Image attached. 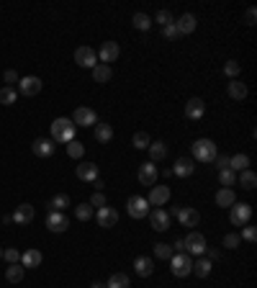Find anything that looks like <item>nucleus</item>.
<instances>
[{"instance_id":"nucleus-14","label":"nucleus","mask_w":257,"mask_h":288,"mask_svg":"<svg viewBox=\"0 0 257 288\" xmlns=\"http://www.w3.org/2000/svg\"><path fill=\"white\" fill-rule=\"evenodd\" d=\"M147 216H149L152 229H157V232H167V229H170V214H167V211L154 209V211H149Z\"/></svg>"},{"instance_id":"nucleus-48","label":"nucleus","mask_w":257,"mask_h":288,"mask_svg":"<svg viewBox=\"0 0 257 288\" xmlns=\"http://www.w3.org/2000/svg\"><path fill=\"white\" fill-rule=\"evenodd\" d=\"M90 206H98V209H103V206H106V196H103L101 190H95L93 198H90Z\"/></svg>"},{"instance_id":"nucleus-20","label":"nucleus","mask_w":257,"mask_h":288,"mask_svg":"<svg viewBox=\"0 0 257 288\" xmlns=\"http://www.w3.org/2000/svg\"><path fill=\"white\" fill-rule=\"evenodd\" d=\"M196 26H198V21H196V16H193V13H183V16L175 21L178 34H193V31H196Z\"/></svg>"},{"instance_id":"nucleus-55","label":"nucleus","mask_w":257,"mask_h":288,"mask_svg":"<svg viewBox=\"0 0 257 288\" xmlns=\"http://www.w3.org/2000/svg\"><path fill=\"white\" fill-rule=\"evenodd\" d=\"M90 288H106V283H98V280H95V283H93Z\"/></svg>"},{"instance_id":"nucleus-27","label":"nucleus","mask_w":257,"mask_h":288,"mask_svg":"<svg viewBox=\"0 0 257 288\" xmlns=\"http://www.w3.org/2000/svg\"><path fill=\"white\" fill-rule=\"evenodd\" d=\"M95 139H98V142H103V144L113 139V129H111V123H103V121H98V123H95Z\"/></svg>"},{"instance_id":"nucleus-53","label":"nucleus","mask_w":257,"mask_h":288,"mask_svg":"<svg viewBox=\"0 0 257 288\" xmlns=\"http://www.w3.org/2000/svg\"><path fill=\"white\" fill-rule=\"evenodd\" d=\"M213 162L219 165V170H227V168H229V157H224V154H221V157H216Z\"/></svg>"},{"instance_id":"nucleus-25","label":"nucleus","mask_w":257,"mask_h":288,"mask_svg":"<svg viewBox=\"0 0 257 288\" xmlns=\"http://www.w3.org/2000/svg\"><path fill=\"white\" fill-rule=\"evenodd\" d=\"M216 203L221 206V209H229V206H234V203H237L234 190H232V188H221V190L216 193Z\"/></svg>"},{"instance_id":"nucleus-1","label":"nucleus","mask_w":257,"mask_h":288,"mask_svg":"<svg viewBox=\"0 0 257 288\" xmlns=\"http://www.w3.org/2000/svg\"><path fill=\"white\" fill-rule=\"evenodd\" d=\"M75 139V123H72V118H65V116H59V118H54L52 121V142L57 144V142H72Z\"/></svg>"},{"instance_id":"nucleus-18","label":"nucleus","mask_w":257,"mask_h":288,"mask_svg":"<svg viewBox=\"0 0 257 288\" xmlns=\"http://www.w3.org/2000/svg\"><path fill=\"white\" fill-rule=\"evenodd\" d=\"M77 178L85 180V183H95L98 180V165H93V162L77 165Z\"/></svg>"},{"instance_id":"nucleus-33","label":"nucleus","mask_w":257,"mask_h":288,"mask_svg":"<svg viewBox=\"0 0 257 288\" xmlns=\"http://www.w3.org/2000/svg\"><path fill=\"white\" fill-rule=\"evenodd\" d=\"M75 216H77L80 221H90V219H93V206H90V203L75 206Z\"/></svg>"},{"instance_id":"nucleus-15","label":"nucleus","mask_w":257,"mask_h":288,"mask_svg":"<svg viewBox=\"0 0 257 288\" xmlns=\"http://www.w3.org/2000/svg\"><path fill=\"white\" fill-rule=\"evenodd\" d=\"M118 224V211L111 209V206H103V209H98V227L103 229H111Z\"/></svg>"},{"instance_id":"nucleus-13","label":"nucleus","mask_w":257,"mask_h":288,"mask_svg":"<svg viewBox=\"0 0 257 288\" xmlns=\"http://www.w3.org/2000/svg\"><path fill=\"white\" fill-rule=\"evenodd\" d=\"M170 201V188L167 185H152V190H149V198H147V203L149 206H165Z\"/></svg>"},{"instance_id":"nucleus-5","label":"nucleus","mask_w":257,"mask_h":288,"mask_svg":"<svg viewBox=\"0 0 257 288\" xmlns=\"http://www.w3.org/2000/svg\"><path fill=\"white\" fill-rule=\"evenodd\" d=\"M126 211H128V216H132V219H144L149 214V203L142 196H132V198L126 201Z\"/></svg>"},{"instance_id":"nucleus-23","label":"nucleus","mask_w":257,"mask_h":288,"mask_svg":"<svg viewBox=\"0 0 257 288\" xmlns=\"http://www.w3.org/2000/svg\"><path fill=\"white\" fill-rule=\"evenodd\" d=\"M203 113H206V106H203L201 98H190V101L185 103V116H188V118L196 121V118H201Z\"/></svg>"},{"instance_id":"nucleus-43","label":"nucleus","mask_w":257,"mask_h":288,"mask_svg":"<svg viewBox=\"0 0 257 288\" xmlns=\"http://www.w3.org/2000/svg\"><path fill=\"white\" fill-rule=\"evenodd\" d=\"M219 180H221L224 185H234V183H237V173L229 170V168H227V170H219Z\"/></svg>"},{"instance_id":"nucleus-29","label":"nucleus","mask_w":257,"mask_h":288,"mask_svg":"<svg viewBox=\"0 0 257 288\" xmlns=\"http://www.w3.org/2000/svg\"><path fill=\"white\" fill-rule=\"evenodd\" d=\"M211 268H213L211 260H208V258H201L198 263H193V270H190V273H196L198 278H208V275H211Z\"/></svg>"},{"instance_id":"nucleus-16","label":"nucleus","mask_w":257,"mask_h":288,"mask_svg":"<svg viewBox=\"0 0 257 288\" xmlns=\"http://www.w3.org/2000/svg\"><path fill=\"white\" fill-rule=\"evenodd\" d=\"M34 216H36V211H34V206L31 203H21V206H16V211H13V221L16 224H31L34 221Z\"/></svg>"},{"instance_id":"nucleus-54","label":"nucleus","mask_w":257,"mask_h":288,"mask_svg":"<svg viewBox=\"0 0 257 288\" xmlns=\"http://www.w3.org/2000/svg\"><path fill=\"white\" fill-rule=\"evenodd\" d=\"M173 252H185V244H183V239H178V242L173 244Z\"/></svg>"},{"instance_id":"nucleus-11","label":"nucleus","mask_w":257,"mask_h":288,"mask_svg":"<svg viewBox=\"0 0 257 288\" xmlns=\"http://www.w3.org/2000/svg\"><path fill=\"white\" fill-rule=\"evenodd\" d=\"M39 90H41V80H39V77L28 75V77L18 80V93H21V95H28V98H34Z\"/></svg>"},{"instance_id":"nucleus-40","label":"nucleus","mask_w":257,"mask_h":288,"mask_svg":"<svg viewBox=\"0 0 257 288\" xmlns=\"http://www.w3.org/2000/svg\"><path fill=\"white\" fill-rule=\"evenodd\" d=\"M67 154H70L72 159H80V157L85 154V147H82L77 139H72V142H67Z\"/></svg>"},{"instance_id":"nucleus-32","label":"nucleus","mask_w":257,"mask_h":288,"mask_svg":"<svg viewBox=\"0 0 257 288\" xmlns=\"http://www.w3.org/2000/svg\"><path fill=\"white\" fill-rule=\"evenodd\" d=\"M23 273H26V268L16 263V265H11V268L6 270V278H8L11 283H21V280H23Z\"/></svg>"},{"instance_id":"nucleus-35","label":"nucleus","mask_w":257,"mask_h":288,"mask_svg":"<svg viewBox=\"0 0 257 288\" xmlns=\"http://www.w3.org/2000/svg\"><path fill=\"white\" fill-rule=\"evenodd\" d=\"M16 101H18V93L13 88H8V85L0 88V103H3V106H13Z\"/></svg>"},{"instance_id":"nucleus-2","label":"nucleus","mask_w":257,"mask_h":288,"mask_svg":"<svg viewBox=\"0 0 257 288\" xmlns=\"http://www.w3.org/2000/svg\"><path fill=\"white\" fill-rule=\"evenodd\" d=\"M219 157V149L211 139H196L193 142V159H201V162H213Z\"/></svg>"},{"instance_id":"nucleus-12","label":"nucleus","mask_w":257,"mask_h":288,"mask_svg":"<svg viewBox=\"0 0 257 288\" xmlns=\"http://www.w3.org/2000/svg\"><path fill=\"white\" fill-rule=\"evenodd\" d=\"M139 183L149 185V188L157 183V165L154 162H142L139 165Z\"/></svg>"},{"instance_id":"nucleus-36","label":"nucleus","mask_w":257,"mask_h":288,"mask_svg":"<svg viewBox=\"0 0 257 288\" xmlns=\"http://www.w3.org/2000/svg\"><path fill=\"white\" fill-rule=\"evenodd\" d=\"M149 154H152V159H149V162L165 159V154H167V147H165L162 142H152V144H149Z\"/></svg>"},{"instance_id":"nucleus-22","label":"nucleus","mask_w":257,"mask_h":288,"mask_svg":"<svg viewBox=\"0 0 257 288\" xmlns=\"http://www.w3.org/2000/svg\"><path fill=\"white\" fill-rule=\"evenodd\" d=\"M41 252L36 250V247H31V250H26V252H21V265L23 268H39L41 265Z\"/></svg>"},{"instance_id":"nucleus-44","label":"nucleus","mask_w":257,"mask_h":288,"mask_svg":"<svg viewBox=\"0 0 257 288\" xmlns=\"http://www.w3.org/2000/svg\"><path fill=\"white\" fill-rule=\"evenodd\" d=\"M3 258L11 263V265H16V263H21V252L16 250V247H8V250H3Z\"/></svg>"},{"instance_id":"nucleus-41","label":"nucleus","mask_w":257,"mask_h":288,"mask_svg":"<svg viewBox=\"0 0 257 288\" xmlns=\"http://www.w3.org/2000/svg\"><path fill=\"white\" fill-rule=\"evenodd\" d=\"M134 26H137L139 31H147V28L152 26V18H149L147 13H134Z\"/></svg>"},{"instance_id":"nucleus-7","label":"nucleus","mask_w":257,"mask_h":288,"mask_svg":"<svg viewBox=\"0 0 257 288\" xmlns=\"http://www.w3.org/2000/svg\"><path fill=\"white\" fill-rule=\"evenodd\" d=\"M72 123H75V126H95V123H98V116H95L93 108L80 106V108L75 111V116H72Z\"/></svg>"},{"instance_id":"nucleus-46","label":"nucleus","mask_w":257,"mask_h":288,"mask_svg":"<svg viewBox=\"0 0 257 288\" xmlns=\"http://www.w3.org/2000/svg\"><path fill=\"white\" fill-rule=\"evenodd\" d=\"M157 23H159L162 28H165L167 23H173V16H170V11H159V13H157Z\"/></svg>"},{"instance_id":"nucleus-31","label":"nucleus","mask_w":257,"mask_h":288,"mask_svg":"<svg viewBox=\"0 0 257 288\" xmlns=\"http://www.w3.org/2000/svg\"><path fill=\"white\" fill-rule=\"evenodd\" d=\"M106 288H128V275L126 273H113L106 283Z\"/></svg>"},{"instance_id":"nucleus-49","label":"nucleus","mask_w":257,"mask_h":288,"mask_svg":"<svg viewBox=\"0 0 257 288\" xmlns=\"http://www.w3.org/2000/svg\"><path fill=\"white\" fill-rule=\"evenodd\" d=\"M3 80L8 82V88H13V82H18V75H16V70H6Z\"/></svg>"},{"instance_id":"nucleus-24","label":"nucleus","mask_w":257,"mask_h":288,"mask_svg":"<svg viewBox=\"0 0 257 288\" xmlns=\"http://www.w3.org/2000/svg\"><path fill=\"white\" fill-rule=\"evenodd\" d=\"M134 270H137V275L149 278V275L154 273V263H152V258H137V260H134Z\"/></svg>"},{"instance_id":"nucleus-9","label":"nucleus","mask_w":257,"mask_h":288,"mask_svg":"<svg viewBox=\"0 0 257 288\" xmlns=\"http://www.w3.org/2000/svg\"><path fill=\"white\" fill-rule=\"evenodd\" d=\"M170 214H173L183 227H196V224L201 221V214H198L196 209H180V206H175V209L170 211Z\"/></svg>"},{"instance_id":"nucleus-45","label":"nucleus","mask_w":257,"mask_h":288,"mask_svg":"<svg viewBox=\"0 0 257 288\" xmlns=\"http://www.w3.org/2000/svg\"><path fill=\"white\" fill-rule=\"evenodd\" d=\"M239 242H242V237H239V234H227V237H224V247H229V250L239 247Z\"/></svg>"},{"instance_id":"nucleus-21","label":"nucleus","mask_w":257,"mask_h":288,"mask_svg":"<svg viewBox=\"0 0 257 288\" xmlns=\"http://www.w3.org/2000/svg\"><path fill=\"white\" fill-rule=\"evenodd\" d=\"M193 170H196L193 159H190V157H180V159L175 162V168H173V175H178V178H188V175H193Z\"/></svg>"},{"instance_id":"nucleus-19","label":"nucleus","mask_w":257,"mask_h":288,"mask_svg":"<svg viewBox=\"0 0 257 288\" xmlns=\"http://www.w3.org/2000/svg\"><path fill=\"white\" fill-rule=\"evenodd\" d=\"M31 152H34L36 157H52V154H54V142H52V139H36V142L31 144Z\"/></svg>"},{"instance_id":"nucleus-37","label":"nucleus","mask_w":257,"mask_h":288,"mask_svg":"<svg viewBox=\"0 0 257 288\" xmlns=\"http://www.w3.org/2000/svg\"><path fill=\"white\" fill-rule=\"evenodd\" d=\"M239 183H242V188H247V190H254V185H257V175H254L252 170H242V175H239Z\"/></svg>"},{"instance_id":"nucleus-26","label":"nucleus","mask_w":257,"mask_h":288,"mask_svg":"<svg viewBox=\"0 0 257 288\" xmlns=\"http://www.w3.org/2000/svg\"><path fill=\"white\" fill-rule=\"evenodd\" d=\"M229 98H234V101H244L247 98V85L242 80H232L229 82Z\"/></svg>"},{"instance_id":"nucleus-42","label":"nucleus","mask_w":257,"mask_h":288,"mask_svg":"<svg viewBox=\"0 0 257 288\" xmlns=\"http://www.w3.org/2000/svg\"><path fill=\"white\" fill-rule=\"evenodd\" d=\"M239 70H242V65H239L237 59H229V62L224 65V75H227V77H232V80H237Z\"/></svg>"},{"instance_id":"nucleus-6","label":"nucleus","mask_w":257,"mask_h":288,"mask_svg":"<svg viewBox=\"0 0 257 288\" xmlns=\"http://www.w3.org/2000/svg\"><path fill=\"white\" fill-rule=\"evenodd\" d=\"M183 244H185V252L198 255V258L206 252V247H208V244H206V237H203V234H198V232H190V234L183 239Z\"/></svg>"},{"instance_id":"nucleus-47","label":"nucleus","mask_w":257,"mask_h":288,"mask_svg":"<svg viewBox=\"0 0 257 288\" xmlns=\"http://www.w3.org/2000/svg\"><path fill=\"white\" fill-rule=\"evenodd\" d=\"M178 36H180V34H178V28H175V21L165 26V39H170V41H173V39H178Z\"/></svg>"},{"instance_id":"nucleus-3","label":"nucleus","mask_w":257,"mask_h":288,"mask_svg":"<svg viewBox=\"0 0 257 288\" xmlns=\"http://www.w3.org/2000/svg\"><path fill=\"white\" fill-rule=\"evenodd\" d=\"M170 265H173V275H175V278H185V275H190V270H193V260H190V255H185V252L173 255V258H170Z\"/></svg>"},{"instance_id":"nucleus-17","label":"nucleus","mask_w":257,"mask_h":288,"mask_svg":"<svg viewBox=\"0 0 257 288\" xmlns=\"http://www.w3.org/2000/svg\"><path fill=\"white\" fill-rule=\"evenodd\" d=\"M98 57H101L103 65L111 67V62L118 59V41H106V44L101 47V52H98Z\"/></svg>"},{"instance_id":"nucleus-50","label":"nucleus","mask_w":257,"mask_h":288,"mask_svg":"<svg viewBox=\"0 0 257 288\" xmlns=\"http://www.w3.org/2000/svg\"><path fill=\"white\" fill-rule=\"evenodd\" d=\"M242 237H244L247 242H254V239H257V229H254V227H244Z\"/></svg>"},{"instance_id":"nucleus-28","label":"nucleus","mask_w":257,"mask_h":288,"mask_svg":"<svg viewBox=\"0 0 257 288\" xmlns=\"http://www.w3.org/2000/svg\"><path fill=\"white\" fill-rule=\"evenodd\" d=\"M111 77H113V70L108 65H95L93 67V80L95 82H108Z\"/></svg>"},{"instance_id":"nucleus-52","label":"nucleus","mask_w":257,"mask_h":288,"mask_svg":"<svg viewBox=\"0 0 257 288\" xmlns=\"http://www.w3.org/2000/svg\"><path fill=\"white\" fill-rule=\"evenodd\" d=\"M203 255H208V260L213 263V260H219V255H221V252L216 250V247H211V250H208V247H206V252H203Z\"/></svg>"},{"instance_id":"nucleus-56","label":"nucleus","mask_w":257,"mask_h":288,"mask_svg":"<svg viewBox=\"0 0 257 288\" xmlns=\"http://www.w3.org/2000/svg\"><path fill=\"white\" fill-rule=\"evenodd\" d=\"M0 258H3V250H0Z\"/></svg>"},{"instance_id":"nucleus-10","label":"nucleus","mask_w":257,"mask_h":288,"mask_svg":"<svg viewBox=\"0 0 257 288\" xmlns=\"http://www.w3.org/2000/svg\"><path fill=\"white\" fill-rule=\"evenodd\" d=\"M67 227H70V219L62 211H49V216H47V229L49 232L62 234V232H67Z\"/></svg>"},{"instance_id":"nucleus-34","label":"nucleus","mask_w":257,"mask_h":288,"mask_svg":"<svg viewBox=\"0 0 257 288\" xmlns=\"http://www.w3.org/2000/svg\"><path fill=\"white\" fill-rule=\"evenodd\" d=\"M49 206H52V211H65L67 206H70V196L67 193H59V196H54L49 201Z\"/></svg>"},{"instance_id":"nucleus-39","label":"nucleus","mask_w":257,"mask_h":288,"mask_svg":"<svg viewBox=\"0 0 257 288\" xmlns=\"http://www.w3.org/2000/svg\"><path fill=\"white\" fill-rule=\"evenodd\" d=\"M132 144H134L137 149H149L152 142H149V134H147V132H137L134 139H132Z\"/></svg>"},{"instance_id":"nucleus-38","label":"nucleus","mask_w":257,"mask_h":288,"mask_svg":"<svg viewBox=\"0 0 257 288\" xmlns=\"http://www.w3.org/2000/svg\"><path fill=\"white\" fill-rule=\"evenodd\" d=\"M175 252H173V247H170V244H154V258H159V260H170V258H173Z\"/></svg>"},{"instance_id":"nucleus-51","label":"nucleus","mask_w":257,"mask_h":288,"mask_svg":"<svg viewBox=\"0 0 257 288\" xmlns=\"http://www.w3.org/2000/svg\"><path fill=\"white\" fill-rule=\"evenodd\" d=\"M254 18H257V11H254V8H247V13H244V23H247V26H254Z\"/></svg>"},{"instance_id":"nucleus-30","label":"nucleus","mask_w":257,"mask_h":288,"mask_svg":"<svg viewBox=\"0 0 257 288\" xmlns=\"http://www.w3.org/2000/svg\"><path fill=\"white\" fill-rule=\"evenodd\" d=\"M247 168H249V157H247V154H234V157H229V170H234V173L239 170V173H242V170H247Z\"/></svg>"},{"instance_id":"nucleus-8","label":"nucleus","mask_w":257,"mask_h":288,"mask_svg":"<svg viewBox=\"0 0 257 288\" xmlns=\"http://www.w3.org/2000/svg\"><path fill=\"white\" fill-rule=\"evenodd\" d=\"M75 62H77L80 67L93 70V67L98 65V54H95L90 47H77V49H75Z\"/></svg>"},{"instance_id":"nucleus-4","label":"nucleus","mask_w":257,"mask_h":288,"mask_svg":"<svg viewBox=\"0 0 257 288\" xmlns=\"http://www.w3.org/2000/svg\"><path fill=\"white\" fill-rule=\"evenodd\" d=\"M249 216H252V206L249 203H234V206H229V221L234 227H244L249 221Z\"/></svg>"}]
</instances>
